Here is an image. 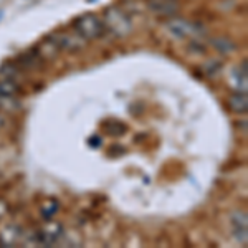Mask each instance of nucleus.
<instances>
[{
  "instance_id": "obj_1",
  "label": "nucleus",
  "mask_w": 248,
  "mask_h": 248,
  "mask_svg": "<svg viewBox=\"0 0 248 248\" xmlns=\"http://www.w3.org/2000/svg\"><path fill=\"white\" fill-rule=\"evenodd\" d=\"M103 23H105V29L114 37H126L133 30V22H131L129 15L118 7H109L105 10Z\"/></svg>"
},
{
  "instance_id": "obj_2",
  "label": "nucleus",
  "mask_w": 248,
  "mask_h": 248,
  "mask_svg": "<svg viewBox=\"0 0 248 248\" xmlns=\"http://www.w3.org/2000/svg\"><path fill=\"white\" fill-rule=\"evenodd\" d=\"M73 30L85 40H96L105 35V23L94 14H85L73 22Z\"/></svg>"
},
{
  "instance_id": "obj_3",
  "label": "nucleus",
  "mask_w": 248,
  "mask_h": 248,
  "mask_svg": "<svg viewBox=\"0 0 248 248\" xmlns=\"http://www.w3.org/2000/svg\"><path fill=\"white\" fill-rule=\"evenodd\" d=\"M63 235V225L60 222H55V220H50L46 222L43 227L35 232L31 235L30 243L31 245H38V247H51L53 243H57L60 237Z\"/></svg>"
},
{
  "instance_id": "obj_4",
  "label": "nucleus",
  "mask_w": 248,
  "mask_h": 248,
  "mask_svg": "<svg viewBox=\"0 0 248 248\" xmlns=\"http://www.w3.org/2000/svg\"><path fill=\"white\" fill-rule=\"evenodd\" d=\"M25 240L27 235L22 230V227L14 225V223L3 227L0 232V245L2 247H17L20 243H25Z\"/></svg>"
},
{
  "instance_id": "obj_5",
  "label": "nucleus",
  "mask_w": 248,
  "mask_h": 248,
  "mask_svg": "<svg viewBox=\"0 0 248 248\" xmlns=\"http://www.w3.org/2000/svg\"><path fill=\"white\" fill-rule=\"evenodd\" d=\"M57 42V45L60 46V50H66V51H79L85 46V38H81L79 35L75 33H57L51 35Z\"/></svg>"
},
{
  "instance_id": "obj_6",
  "label": "nucleus",
  "mask_w": 248,
  "mask_h": 248,
  "mask_svg": "<svg viewBox=\"0 0 248 248\" xmlns=\"http://www.w3.org/2000/svg\"><path fill=\"white\" fill-rule=\"evenodd\" d=\"M167 29H169L170 33H174L175 37H179V38L195 35L197 31H201V27L195 25V23L187 22V20H170V22L167 23Z\"/></svg>"
},
{
  "instance_id": "obj_7",
  "label": "nucleus",
  "mask_w": 248,
  "mask_h": 248,
  "mask_svg": "<svg viewBox=\"0 0 248 248\" xmlns=\"http://www.w3.org/2000/svg\"><path fill=\"white\" fill-rule=\"evenodd\" d=\"M15 65H17L20 70H25V71H33L37 70L43 65V60L40 58V55L37 53V50H29L25 53L18 55V58L15 60Z\"/></svg>"
},
{
  "instance_id": "obj_8",
  "label": "nucleus",
  "mask_w": 248,
  "mask_h": 248,
  "mask_svg": "<svg viewBox=\"0 0 248 248\" xmlns=\"http://www.w3.org/2000/svg\"><path fill=\"white\" fill-rule=\"evenodd\" d=\"M37 50V53L40 55V58L43 60V62H48V60H53L58 57V53L62 50H60V46L57 45V42H55V38L51 37V35H48V37L43 40L42 45L35 48Z\"/></svg>"
},
{
  "instance_id": "obj_9",
  "label": "nucleus",
  "mask_w": 248,
  "mask_h": 248,
  "mask_svg": "<svg viewBox=\"0 0 248 248\" xmlns=\"http://www.w3.org/2000/svg\"><path fill=\"white\" fill-rule=\"evenodd\" d=\"M147 5L154 14L159 15H174L177 12L175 0H147Z\"/></svg>"
},
{
  "instance_id": "obj_10",
  "label": "nucleus",
  "mask_w": 248,
  "mask_h": 248,
  "mask_svg": "<svg viewBox=\"0 0 248 248\" xmlns=\"http://www.w3.org/2000/svg\"><path fill=\"white\" fill-rule=\"evenodd\" d=\"M229 106L232 111L240 114H245L248 109V98L245 91H238V93H233L229 98Z\"/></svg>"
},
{
  "instance_id": "obj_11",
  "label": "nucleus",
  "mask_w": 248,
  "mask_h": 248,
  "mask_svg": "<svg viewBox=\"0 0 248 248\" xmlns=\"http://www.w3.org/2000/svg\"><path fill=\"white\" fill-rule=\"evenodd\" d=\"M232 223H233V232L237 238L240 242H243V245H247V215L235 214L232 217Z\"/></svg>"
},
{
  "instance_id": "obj_12",
  "label": "nucleus",
  "mask_w": 248,
  "mask_h": 248,
  "mask_svg": "<svg viewBox=\"0 0 248 248\" xmlns=\"http://www.w3.org/2000/svg\"><path fill=\"white\" fill-rule=\"evenodd\" d=\"M20 85L12 79L0 77V94L2 96H18L20 94Z\"/></svg>"
},
{
  "instance_id": "obj_13",
  "label": "nucleus",
  "mask_w": 248,
  "mask_h": 248,
  "mask_svg": "<svg viewBox=\"0 0 248 248\" xmlns=\"http://www.w3.org/2000/svg\"><path fill=\"white\" fill-rule=\"evenodd\" d=\"M212 45L215 46V50L222 51V53H233L237 50V45H235L232 40H229L227 37H217V38H212L210 40Z\"/></svg>"
},
{
  "instance_id": "obj_14",
  "label": "nucleus",
  "mask_w": 248,
  "mask_h": 248,
  "mask_svg": "<svg viewBox=\"0 0 248 248\" xmlns=\"http://www.w3.org/2000/svg\"><path fill=\"white\" fill-rule=\"evenodd\" d=\"M105 131H106V133L109 134V136H123V134L127 131V127H126V124H124V123L109 121V123H106Z\"/></svg>"
},
{
  "instance_id": "obj_15",
  "label": "nucleus",
  "mask_w": 248,
  "mask_h": 248,
  "mask_svg": "<svg viewBox=\"0 0 248 248\" xmlns=\"http://www.w3.org/2000/svg\"><path fill=\"white\" fill-rule=\"evenodd\" d=\"M58 209H60V205H58V202H57V201H53V199L46 201V202L42 205V215H43V218L50 220V218L53 217V215L58 212Z\"/></svg>"
},
{
  "instance_id": "obj_16",
  "label": "nucleus",
  "mask_w": 248,
  "mask_h": 248,
  "mask_svg": "<svg viewBox=\"0 0 248 248\" xmlns=\"http://www.w3.org/2000/svg\"><path fill=\"white\" fill-rule=\"evenodd\" d=\"M90 146L91 147H99L101 146V138H90Z\"/></svg>"
},
{
  "instance_id": "obj_17",
  "label": "nucleus",
  "mask_w": 248,
  "mask_h": 248,
  "mask_svg": "<svg viewBox=\"0 0 248 248\" xmlns=\"http://www.w3.org/2000/svg\"><path fill=\"white\" fill-rule=\"evenodd\" d=\"M3 126H5V113L0 111V129H2Z\"/></svg>"
},
{
  "instance_id": "obj_18",
  "label": "nucleus",
  "mask_w": 248,
  "mask_h": 248,
  "mask_svg": "<svg viewBox=\"0 0 248 248\" xmlns=\"http://www.w3.org/2000/svg\"><path fill=\"white\" fill-rule=\"evenodd\" d=\"M2 18H3V12L0 10V20H2Z\"/></svg>"
}]
</instances>
